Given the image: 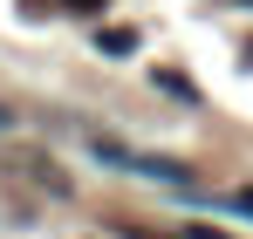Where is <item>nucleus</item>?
Returning a JSON list of instances; mask_svg holds the SVG:
<instances>
[{
	"label": "nucleus",
	"instance_id": "obj_1",
	"mask_svg": "<svg viewBox=\"0 0 253 239\" xmlns=\"http://www.w3.org/2000/svg\"><path fill=\"white\" fill-rule=\"evenodd\" d=\"M96 41H103L110 55H130V48H137V35H130V28H103V35H96Z\"/></svg>",
	"mask_w": 253,
	"mask_h": 239
},
{
	"label": "nucleus",
	"instance_id": "obj_2",
	"mask_svg": "<svg viewBox=\"0 0 253 239\" xmlns=\"http://www.w3.org/2000/svg\"><path fill=\"white\" fill-rule=\"evenodd\" d=\"M233 205H240V212H253V192H233Z\"/></svg>",
	"mask_w": 253,
	"mask_h": 239
},
{
	"label": "nucleus",
	"instance_id": "obj_3",
	"mask_svg": "<svg viewBox=\"0 0 253 239\" xmlns=\"http://www.w3.org/2000/svg\"><path fill=\"white\" fill-rule=\"evenodd\" d=\"M69 7H83V14H96V7H103V0H69Z\"/></svg>",
	"mask_w": 253,
	"mask_h": 239
},
{
	"label": "nucleus",
	"instance_id": "obj_4",
	"mask_svg": "<svg viewBox=\"0 0 253 239\" xmlns=\"http://www.w3.org/2000/svg\"><path fill=\"white\" fill-rule=\"evenodd\" d=\"M0 130H7V103H0Z\"/></svg>",
	"mask_w": 253,
	"mask_h": 239
}]
</instances>
